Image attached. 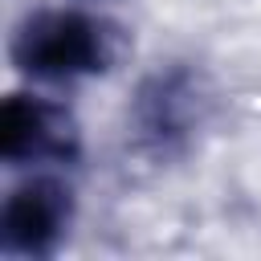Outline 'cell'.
<instances>
[{
  "mask_svg": "<svg viewBox=\"0 0 261 261\" xmlns=\"http://www.w3.org/2000/svg\"><path fill=\"white\" fill-rule=\"evenodd\" d=\"M122 29L82 12V8H41L24 16L12 33L8 57L24 77L37 82H73L106 73L122 57Z\"/></svg>",
  "mask_w": 261,
  "mask_h": 261,
  "instance_id": "6da1fadb",
  "label": "cell"
},
{
  "mask_svg": "<svg viewBox=\"0 0 261 261\" xmlns=\"http://www.w3.org/2000/svg\"><path fill=\"white\" fill-rule=\"evenodd\" d=\"M204 114H208L204 77L188 65H171V69L151 73L139 86L130 102V130H135L139 151L155 159H171L204 126Z\"/></svg>",
  "mask_w": 261,
  "mask_h": 261,
  "instance_id": "7a4b0ae2",
  "label": "cell"
},
{
  "mask_svg": "<svg viewBox=\"0 0 261 261\" xmlns=\"http://www.w3.org/2000/svg\"><path fill=\"white\" fill-rule=\"evenodd\" d=\"M82 155L77 118L37 94H12L0 106V159L8 167H37V163H73Z\"/></svg>",
  "mask_w": 261,
  "mask_h": 261,
  "instance_id": "3957f363",
  "label": "cell"
},
{
  "mask_svg": "<svg viewBox=\"0 0 261 261\" xmlns=\"http://www.w3.org/2000/svg\"><path fill=\"white\" fill-rule=\"evenodd\" d=\"M73 220V192L53 175L16 184L0 212V249L8 257H49Z\"/></svg>",
  "mask_w": 261,
  "mask_h": 261,
  "instance_id": "277c9868",
  "label": "cell"
}]
</instances>
